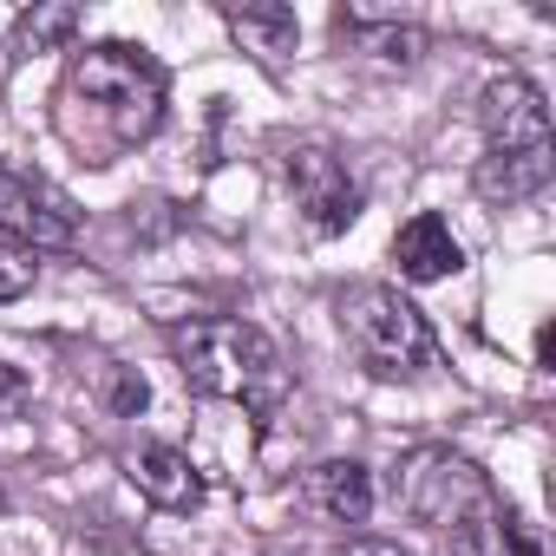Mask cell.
Segmentation results:
<instances>
[{
	"label": "cell",
	"instance_id": "2",
	"mask_svg": "<svg viewBox=\"0 0 556 556\" xmlns=\"http://www.w3.org/2000/svg\"><path fill=\"white\" fill-rule=\"evenodd\" d=\"M170 354L190 380V393L203 400H242L255 413H268L275 400L289 393V367L282 348H275L255 321H190L170 334Z\"/></svg>",
	"mask_w": 556,
	"mask_h": 556
},
{
	"label": "cell",
	"instance_id": "9",
	"mask_svg": "<svg viewBox=\"0 0 556 556\" xmlns=\"http://www.w3.org/2000/svg\"><path fill=\"white\" fill-rule=\"evenodd\" d=\"M131 484L151 504H164V510H190L203 497V478H197V465L177 445H138L131 452Z\"/></svg>",
	"mask_w": 556,
	"mask_h": 556
},
{
	"label": "cell",
	"instance_id": "14",
	"mask_svg": "<svg viewBox=\"0 0 556 556\" xmlns=\"http://www.w3.org/2000/svg\"><path fill=\"white\" fill-rule=\"evenodd\" d=\"M79 27H86L79 8H34V14H21V47L27 53H60Z\"/></svg>",
	"mask_w": 556,
	"mask_h": 556
},
{
	"label": "cell",
	"instance_id": "3",
	"mask_svg": "<svg viewBox=\"0 0 556 556\" xmlns=\"http://www.w3.org/2000/svg\"><path fill=\"white\" fill-rule=\"evenodd\" d=\"M334 321L348 354L374 374V380H419L439 367V334L432 321L387 282H354L334 295Z\"/></svg>",
	"mask_w": 556,
	"mask_h": 556
},
{
	"label": "cell",
	"instance_id": "1",
	"mask_svg": "<svg viewBox=\"0 0 556 556\" xmlns=\"http://www.w3.org/2000/svg\"><path fill=\"white\" fill-rule=\"evenodd\" d=\"M60 138L79 151V164H112L157 138L164 125V66L144 47L99 40L66 60L60 99H53Z\"/></svg>",
	"mask_w": 556,
	"mask_h": 556
},
{
	"label": "cell",
	"instance_id": "5",
	"mask_svg": "<svg viewBox=\"0 0 556 556\" xmlns=\"http://www.w3.org/2000/svg\"><path fill=\"white\" fill-rule=\"evenodd\" d=\"M282 177H289V197H295V210L308 216V229L341 236V229L361 216V184L348 177V164H341L328 144H295L289 164H282Z\"/></svg>",
	"mask_w": 556,
	"mask_h": 556
},
{
	"label": "cell",
	"instance_id": "8",
	"mask_svg": "<svg viewBox=\"0 0 556 556\" xmlns=\"http://www.w3.org/2000/svg\"><path fill=\"white\" fill-rule=\"evenodd\" d=\"M393 262H400L406 282H445V275L465 268V249H458V236H452V223H445L439 210H419V216L400 223Z\"/></svg>",
	"mask_w": 556,
	"mask_h": 556
},
{
	"label": "cell",
	"instance_id": "6",
	"mask_svg": "<svg viewBox=\"0 0 556 556\" xmlns=\"http://www.w3.org/2000/svg\"><path fill=\"white\" fill-rule=\"evenodd\" d=\"M0 236H14L21 249H66L79 236V216L53 184L0 157Z\"/></svg>",
	"mask_w": 556,
	"mask_h": 556
},
{
	"label": "cell",
	"instance_id": "7",
	"mask_svg": "<svg viewBox=\"0 0 556 556\" xmlns=\"http://www.w3.org/2000/svg\"><path fill=\"white\" fill-rule=\"evenodd\" d=\"M478 125H484V151H556L549 144V105L530 79H491L478 92Z\"/></svg>",
	"mask_w": 556,
	"mask_h": 556
},
{
	"label": "cell",
	"instance_id": "17",
	"mask_svg": "<svg viewBox=\"0 0 556 556\" xmlns=\"http://www.w3.org/2000/svg\"><path fill=\"white\" fill-rule=\"evenodd\" d=\"M0 510H8V491H0Z\"/></svg>",
	"mask_w": 556,
	"mask_h": 556
},
{
	"label": "cell",
	"instance_id": "15",
	"mask_svg": "<svg viewBox=\"0 0 556 556\" xmlns=\"http://www.w3.org/2000/svg\"><path fill=\"white\" fill-rule=\"evenodd\" d=\"M34 282H40V262H34V249H21V242H0V302H21Z\"/></svg>",
	"mask_w": 556,
	"mask_h": 556
},
{
	"label": "cell",
	"instance_id": "12",
	"mask_svg": "<svg viewBox=\"0 0 556 556\" xmlns=\"http://www.w3.org/2000/svg\"><path fill=\"white\" fill-rule=\"evenodd\" d=\"M361 53H374V60H387V66H413L419 53H426V27H413V21H393V14H367V8H348L341 21H334Z\"/></svg>",
	"mask_w": 556,
	"mask_h": 556
},
{
	"label": "cell",
	"instance_id": "10",
	"mask_svg": "<svg viewBox=\"0 0 556 556\" xmlns=\"http://www.w3.org/2000/svg\"><path fill=\"white\" fill-rule=\"evenodd\" d=\"M549 170H556V151H484L471 184L491 203H523V197H536L549 184Z\"/></svg>",
	"mask_w": 556,
	"mask_h": 556
},
{
	"label": "cell",
	"instance_id": "16",
	"mask_svg": "<svg viewBox=\"0 0 556 556\" xmlns=\"http://www.w3.org/2000/svg\"><path fill=\"white\" fill-rule=\"evenodd\" d=\"M348 556H413V549H400V543H354Z\"/></svg>",
	"mask_w": 556,
	"mask_h": 556
},
{
	"label": "cell",
	"instance_id": "4",
	"mask_svg": "<svg viewBox=\"0 0 556 556\" xmlns=\"http://www.w3.org/2000/svg\"><path fill=\"white\" fill-rule=\"evenodd\" d=\"M393 491H400V510H406L413 523L439 530V536L458 530L465 517H478V510L497 504L491 478H484L465 452H452V445H419V452H406Z\"/></svg>",
	"mask_w": 556,
	"mask_h": 556
},
{
	"label": "cell",
	"instance_id": "13",
	"mask_svg": "<svg viewBox=\"0 0 556 556\" xmlns=\"http://www.w3.org/2000/svg\"><path fill=\"white\" fill-rule=\"evenodd\" d=\"M223 21H229V34H236L249 53H268V60L295 53V40H302L295 8H223Z\"/></svg>",
	"mask_w": 556,
	"mask_h": 556
},
{
	"label": "cell",
	"instance_id": "11",
	"mask_svg": "<svg viewBox=\"0 0 556 556\" xmlns=\"http://www.w3.org/2000/svg\"><path fill=\"white\" fill-rule=\"evenodd\" d=\"M308 504H315L328 523H367V510H374V478H367V465H354V458L315 465V471H308Z\"/></svg>",
	"mask_w": 556,
	"mask_h": 556
}]
</instances>
